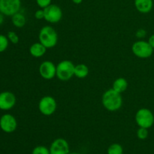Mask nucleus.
<instances>
[{
	"label": "nucleus",
	"mask_w": 154,
	"mask_h": 154,
	"mask_svg": "<svg viewBox=\"0 0 154 154\" xmlns=\"http://www.w3.org/2000/svg\"><path fill=\"white\" fill-rule=\"evenodd\" d=\"M38 40L48 49H51L57 45L58 34L51 26H45L39 31Z\"/></svg>",
	"instance_id": "nucleus-2"
},
{
	"label": "nucleus",
	"mask_w": 154,
	"mask_h": 154,
	"mask_svg": "<svg viewBox=\"0 0 154 154\" xmlns=\"http://www.w3.org/2000/svg\"><path fill=\"white\" fill-rule=\"evenodd\" d=\"M17 99L13 93L4 91L0 93V110L9 111L16 105Z\"/></svg>",
	"instance_id": "nucleus-12"
},
{
	"label": "nucleus",
	"mask_w": 154,
	"mask_h": 154,
	"mask_svg": "<svg viewBox=\"0 0 154 154\" xmlns=\"http://www.w3.org/2000/svg\"><path fill=\"white\" fill-rule=\"evenodd\" d=\"M35 17V19L37 20H42V19H45V11H44V9L41 8V9H38V10H37L35 11V13L34 14Z\"/></svg>",
	"instance_id": "nucleus-24"
},
{
	"label": "nucleus",
	"mask_w": 154,
	"mask_h": 154,
	"mask_svg": "<svg viewBox=\"0 0 154 154\" xmlns=\"http://www.w3.org/2000/svg\"><path fill=\"white\" fill-rule=\"evenodd\" d=\"M75 65L70 60H63L57 66V78L62 81H67L75 75Z\"/></svg>",
	"instance_id": "nucleus-3"
},
{
	"label": "nucleus",
	"mask_w": 154,
	"mask_h": 154,
	"mask_svg": "<svg viewBox=\"0 0 154 154\" xmlns=\"http://www.w3.org/2000/svg\"><path fill=\"white\" fill-rule=\"evenodd\" d=\"M135 120L139 127L150 129L154 124V114L148 108H140L135 114Z\"/></svg>",
	"instance_id": "nucleus-4"
},
{
	"label": "nucleus",
	"mask_w": 154,
	"mask_h": 154,
	"mask_svg": "<svg viewBox=\"0 0 154 154\" xmlns=\"http://www.w3.org/2000/svg\"><path fill=\"white\" fill-rule=\"evenodd\" d=\"M102 103L104 108L108 111H117L123 105L121 93H117L113 88L106 90L102 96Z\"/></svg>",
	"instance_id": "nucleus-1"
},
{
	"label": "nucleus",
	"mask_w": 154,
	"mask_h": 154,
	"mask_svg": "<svg viewBox=\"0 0 154 154\" xmlns=\"http://www.w3.org/2000/svg\"><path fill=\"white\" fill-rule=\"evenodd\" d=\"M72 2L75 3V4L79 5V4H81V3H82L83 0H72Z\"/></svg>",
	"instance_id": "nucleus-28"
},
{
	"label": "nucleus",
	"mask_w": 154,
	"mask_h": 154,
	"mask_svg": "<svg viewBox=\"0 0 154 154\" xmlns=\"http://www.w3.org/2000/svg\"><path fill=\"white\" fill-rule=\"evenodd\" d=\"M147 42H148V43L150 44V46H151L152 48L154 49V34L151 35L150 36V38H149V39Z\"/></svg>",
	"instance_id": "nucleus-26"
},
{
	"label": "nucleus",
	"mask_w": 154,
	"mask_h": 154,
	"mask_svg": "<svg viewBox=\"0 0 154 154\" xmlns=\"http://www.w3.org/2000/svg\"><path fill=\"white\" fill-rule=\"evenodd\" d=\"M20 8V0H0V11L5 16H13L19 12Z\"/></svg>",
	"instance_id": "nucleus-7"
},
{
	"label": "nucleus",
	"mask_w": 154,
	"mask_h": 154,
	"mask_svg": "<svg viewBox=\"0 0 154 154\" xmlns=\"http://www.w3.org/2000/svg\"><path fill=\"white\" fill-rule=\"evenodd\" d=\"M52 0H36V3H37L38 6L41 8L44 9L51 5Z\"/></svg>",
	"instance_id": "nucleus-23"
},
{
	"label": "nucleus",
	"mask_w": 154,
	"mask_h": 154,
	"mask_svg": "<svg viewBox=\"0 0 154 154\" xmlns=\"http://www.w3.org/2000/svg\"><path fill=\"white\" fill-rule=\"evenodd\" d=\"M9 45V40L7 36L0 35V53H2L8 48Z\"/></svg>",
	"instance_id": "nucleus-19"
},
{
	"label": "nucleus",
	"mask_w": 154,
	"mask_h": 154,
	"mask_svg": "<svg viewBox=\"0 0 154 154\" xmlns=\"http://www.w3.org/2000/svg\"><path fill=\"white\" fill-rule=\"evenodd\" d=\"M48 48L41 42H35L29 47V54L35 58L42 57L47 52Z\"/></svg>",
	"instance_id": "nucleus-14"
},
{
	"label": "nucleus",
	"mask_w": 154,
	"mask_h": 154,
	"mask_svg": "<svg viewBox=\"0 0 154 154\" xmlns=\"http://www.w3.org/2000/svg\"><path fill=\"white\" fill-rule=\"evenodd\" d=\"M153 6V0H135V8L141 14H147L150 12Z\"/></svg>",
	"instance_id": "nucleus-13"
},
{
	"label": "nucleus",
	"mask_w": 154,
	"mask_h": 154,
	"mask_svg": "<svg viewBox=\"0 0 154 154\" xmlns=\"http://www.w3.org/2000/svg\"><path fill=\"white\" fill-rule=\"evenodd\" d=\"M45 20L51 23H57L63 18V11L57 5L51 4L44 8Z\"/></svg>",
	"instance_id": "nucleus-8"
},
{
	"label": "nucleus",
	"mask_w": 154,
	"mask_h": 154,
	"mask_svg": "<svg viewBox=\"0 0 154 154\" xmlns=\"http://www.w3.org/2000/svg\"><path fill=\"white\" fill-rule=\"evenodd\" d=\"M38 72L41 77L45 80H52L57 76V66L53 62L46 60L40 64Z\"/></svg>",
	"instance_id": "nucleus-9"
},
{
	"label": "nucleus",
	"mask_w": 154,
	"mask_h": 154,
	"mask_svg": "<svg viewBox=\"0 0 154 154\" xmlns=\"http://www.w3.org/2000/svg\"><path fill=\"white\" fill-rule=\"evenodd\" d=\"M7 37L8 38L9 42H11L14 45H16V44H17L18 42H19V37H18L17 34L15 32H8L7 34Z\"/></svg>",
	"instance_id": "nucleus-22"
},
{
	"label": "nucleus",
	"mask_w": 154,
	"mask_h": 154,
	"mask_svg": "<svg viewBox=\"0 0 154 154\" xmlns=\"http://www.w3.org/2000/svg\"><path fill=\"white\" fill-rule=\"evenodd\" d=\"M51 154H69L70 153V147L68 141L62 138H57L51 143L50 146Z\"/></svg>",
	"instance_id": "nucleus-11"
},
{
	"label": "nucleus",
	"mask_w": 154,
	"mask_h": 154,
	"mask_svg": "<svg viewBox=\"0 0 154 154\" xmlns=\"http://www.w3.org/2000/svg\"><path fill=\"white\" fill-rule=\"evenodd\" d=\"M90 69L89 67L85 64H78L76 65L75 67V76H76L78 78H85L88 76Z\"/></svg>",
	"instance_id": "nucleus-16"
},
{
	"label": "nucleus",
	"mask_w": 154,
	"mask_h": 154,
	"mask_svg": "<svg viewBox=\"0 0 154 154\" xmlns=\"http://www.w3.org/2000/svg\"><path fill=\"white\" fill-rule=\"evenodd\" d=\"M136 135H137V137H138V138H139L140 140L147 139V137H148L149 135L148 129L139 127V129L137 130Z\"/></svg>",
	"instance_id": "nucleus-20"
},
{
	"label": "nucleus",
	"mask_w": 154,
	"mask_h": 154,
	"mask_svg": "<svg viewBox=\"0 0 154 154\" xmlns=\"http://www.w3.org/2000/svg\"><path fill=\"white\" fill-rule=\"evenodd\" d=\"M32 154H51V153H50L49 148L45 146L39 145L33 149Z\"/></svg>",
	"instance_id": "nucleus-21"
},
{
	"label": "nucleus",
	"mask_w": 154,
	"mask_h": 154,
	"mask_svg": "<svg viewBox=\"0 0 154 154\" xmlns=\"http://www.w3.org/2000/svg\"><path fill=\"white\" fill-rule=\"evenodd\" d=\"M3 22H4V14L2 12H0V25H2Z\"/></svg>",
	"instance_id": "nucleus-27"
},
{
	"label": "nucleus",
	"mask_w": 154,
	"mask_h": 154,
	"mask_svg": "<svg viewBox=\"0 0 154 154\" xmlns=\"http://www.w3.org/2000/svg\"><path fill=\"white\" fill-rule=\"evenodd\" d=\"M0 128L5 133H12L17 128V121L11 114H5L0 118Z\"/></svg>",
	"instance_id": "nucleus-10"
},
{
	"label": "nucleus",
	"mask_w": 154,
	"mask_h": 154,
	"mask_svg": "<svg viewBox=\"0 0 154 154\" xmlns=\"http://www.w3.org/2000/svg\"><path fill=\"white\" fill-rule=\"evenodd\" d=\"M69 154H80L78 153H76V152H70Z\"/></svg>",
	"instance_id": "nucleus-29"
},
{
	"label": "nucleus",
	"mask_w": 154,
	"mask_h": 154,
	"mask_svg": "<svg viewBox=\"0 0 154 154\" xmlns=\"http://www.w3.org/2000/svg\"><path fill=\"white\" fill-rule=\"evenodd\" d=\"M153 50L148 42L143 40L137 41L132 46V51L134 55L141 59H147L151 57L153 54Z\"/></svg>",
	"instance_id": "nucleus-5"
},
{
	"label": "nucleus",
	"mask_w": 154,
	"mask_h": 154,
	"mask_svg": "<svg viewBox=\"0 0 154 154\" xmlns=\"http://www.w3.org/2000/svg\"><path fill=\"white\" fill-rule=\"evenodd\" d=\"M146 35H147V31H146L145 29H138V31L136 32V33H135V36H136L138 38L140 39L145 37Z\"/></svg>",
	"instance_id": "nucleus-25"
},
{
	"label": "nucleus",
	"mask_w": 154,
	"mask_h": 154,
	"mask_svg": "<svg viewBox=\"0 0 154 154\" xmlns=\"http://www.w3.org/2000/svg\"><path fill=\"white\" fill-rule=\"evenodd\" d=\"M123 148L118 143H114L108 147L107 154H123Z\"/></svg>",
	"instance_id": "nucleus-18"
},
{
	"label": "nucleus",
	"mask_w": 154,
	"mask_h": 154,
	"mask_svg": "<svg viewBox=\"0 0 154 154\" xmlns=\"http://www.w3.org/2000/svg\"><path fill=\"white\" fill-rule=\"evenodd\" d=\"M11 21L12 23L15 27L22 28L25 26L26 23V19L25 16L22 13L17 12V14H14L13 16H11Z\"/></svg>",
	"instance_id": "nucleus-17"
},
{
	"label": "nucleus",
	"mask_w": 154,
	"mask_h": 154,
	"mask_svg": "<svg viewBox=\"0 0 154 154\" xmlns=\"http://www.w3.org/2000/svg\"><path fill=\"white\" fill-rule=\"evenodd\" d=\"M57 108L56 99L51 96H45L39 100L38 110L44 116H51L55 113Z\"/></svg>",
	"instance_id": "nucleus-6"
},
{
	"label": "nucleus",
	"mask_w": 154,
	"mask_h": 154,
	"mask_svg": "<svg viewBox=\"0 0 154 154\" xmlns=\"http://www.w3.org/2000/svg\"><path fill=\"white\" fill-rule=\"evenodd\" d=\"M128 87V82L124 78H119L113 83L112 88L117 93H122L126 90Z\"/></svg>",
	"instance_id": "nucleus-15"
}]
</instances>
